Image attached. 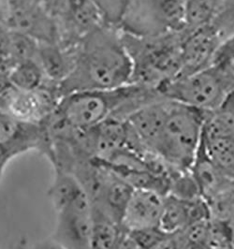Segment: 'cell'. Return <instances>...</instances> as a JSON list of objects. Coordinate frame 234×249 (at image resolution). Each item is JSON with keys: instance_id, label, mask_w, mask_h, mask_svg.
I'll use <instances>...</instances> for the list:
<instances>
[{"instance_id": "cell-1", "label": "cell", "mask_w": 234, "mask_h": 249, "mask_svg": "<svg viewBox=\"0 0 234 249\" xmlns=\"http://www.w3.org/2000/svg\"><path fill=\"white\" fill-rule=\"evenodd\" d=\"M132 62L120 28L102 23L74 46L73 67L58 85L60 97L89 90L121 88L132 81Z\"/></svg>"}, {"instance_id": "cell-2", "label": "cell", "mask_w": 234, "mask_h": 249, "mask_svg": "<svg viewBox=\"0 0 234 249\" xmlns=\"http://www.w3.org/2000/svg\"><path fill=\"white\" fill-rule=\"evenodd\" d=\"M56 214L52 238L66 249H90L93 212L85 188L74 175L54 168L48 190Z\"/></svg>"}, {"instance_id": "cell-3", "label": "cell", "mask_w": 234, "mask_h": 249, "mask_svg": "<svg viewBox=\"0 0 234 249\" xmlns=\"http://www.w3.org/2000/svg\"><path fill=\"white\" fill-rule=\"evenodd\" d=\"M121 34L132 62L131 83L159 88L180 76L183 30L154 37Z\"/></svg>"}, {"instance_id": "cell-4", "label": "cell", "mask_w": 234, "mask_h": 249, "mask_svg": "<svg viewBox=\"0 0 234 249\" xmlns=\"http://www.w3.org/2000/svg\"><path fill=\"white\" fill-rule=\"evenodd\" d=\"M205 114L167 99L165 117L151 153L175 170H190L201 142Z\"/></svg>"}, {"instance_id": "cell-5", "label": "cell", "mask_w": 234, "mask_h": 249, "mask_svg": "<svg viewBox=\"0 0 234 249\" xmlns=\"http://www.w3.org/2000/svg\"><path fill=\"white\" fill-rule=\"evenodd\" d=\"M165 99L208 113L219 108L234 92V72L216 65L178 77L158 88Z\"/></svg>"}, {"instance_id": "cell-6", "label": "cell", "mask_w": 234, "mask_h": 249, "mask_svg": "<svg viewBox=\"0 0 234 249\" xmlns=\"http://www.w3.org/2000/svg\"><path fill=\"white\" fill-rule=\"evenodd\" d=\"M186 0H130L118 27L139 37L182 31Z\"/></svg>"}, {"instance_id": "cell-7", "label": "cell", "mask_w": 234, "mask_h": 249, "mask_svg": "<svg viewBox=\"0 0 234 249\" xmlns=\"http://www.w3.org/2000/svg\"><path fill=\"white\" fill-rule=\"evenodd\" d=\"M202 142L211 160L234 182V92L205 114Z\"/></svg>"}, {"instance_id": "cell-8", "label": "cell", "mask_w": 234, "mask_h": 249, "mask_svg": "<svg viewBox=\"0 0 234 249\" xmlns=\"http://www.w3.org/2000/svg\"><path fill=\"white\" fill-rule=\"evenodd\" d=\"M61 97L58 85L46 81L37 90L15 89L6 100V112L21 122L44 124L54 112Z\"/></svg>"}, {"instance_id": "cell-9", "label": "cell", "mask_w": 234, "mask_h": 249, "mask_svg": "<svg viewBox=\"0 0 234 249\" xmlns=\"http://www.w3.org/2000/svg\"><path fill=\"white\" fill-rule=\"evenodd\" d=\"M223 41L219 32L213 25L189 32L183 30L182 71L179 77L211 66Z\"/></svg>"}, {"instance_id": "cell-10", "label": "cell", "mask_w": 234, "mask_h": 249, "mask_svg": "<svg viewBox=\"0 0 234 249\" xmlns=\"http://www.w3.org/2000/svg\"><path fill=\"white\" fill-rule=\"evenodd\" d=\"M5 25L8 29L23 33L38 42H60L55 21L42 5L10 8Z\"/></svg>"}, {"instance_id": "cell-11", "label": "cell", "mask_w": 234, "mask_h": 249, "mask_svg": "<svg viewBox=\"0 0 234 249\" xmlns=\"http://www.w3.org/2000/svg\"><path fill=\"white\" fill-rule=\"evenodd\" d=\"M166 196L153 190L134 189L126 207L122 228L126 231L159 227Z\"/></svg>"}, {"instance_id": "cell-12", "label": "cell", "mask_w": 234, "mask_h": 249, "mask_svg": "<svg viewBox=\"0 0 234 249\" xmlns=\"http://www.w3.org/2000/svg\"><path fill=\"white\" fill-rule=\"evenodd\" d=\"M74 60V47L60 42H39L37 62L46 80L59 85L71 73Z\"/></svg>"}, {"instance_id": "cell-13", "label": "cell", "mask_w": 234, "mask_h": 249, "mask_svg": "<svg viewBox=\"0 0 234 249\" xmlns=\"http://www.w3.org/2000/svg\"><path fill=\"white\" fill-rule=\"evenodd\" d=\"M190 171L204 199H209L221 190L234 185V181L211 160L202 143V138Z\"/></svg>"}, {"instance_id": "cell-14", "label": "cell", "mask_w": 234, "mask_h": 249, "mask_svg": "<svg viewBox=\"0 0 234 249\" xmlns=\"http://www.w3.org/2000/svg\"><path fill=\"white\" fill-rule=\"evenodd\" d=\"M226 0H186L184 13L185 31H194L212 25L217 18Z\"/></svg>"}, {"instance_id": "cell-15", "label": "cell", "mask_w": 234, "mask_h": 249, "mask_svg": "<svg viewBox=\"0 0 234 249\" xmlns=\"http://www.w3.org/2000/svg\"><path fill=\"white\" fill-rule=\"evenodd\" d=\"M51 142L48 134L38 137L22 138L13 142L0 143V182L9 163L14 158L30 151H37L45 158L51 154Z\"/></svg>"}, {"instance_id": "cell-16", "label": "cell", "mask_w": 234, "mask_h": 249, "mask_svg": "<svg viewBox=\"0 0 234 249\" xmlns=\"http://www.w3.org/2000/svg\"><path fill=\"white\" fill-rule=\"evenodd\" d=\"M93 230L90 249H117L125 233L122 226L92 208Z\"/></svg>"}, {"instance_id": "cell-17", "label": "cell", "mask_w": 234, "mask_h": 249, "mask_svg": "<svg viewBox=\"0 0 234 249\" xmlns=\"http://www.w3.org/2000/svg\"><path fill=\"white\" fill-rule=\"evenodd\" d=\"M189 225L186 200L167 195L164 201L159 227L167 234H176Z\"/></svg>"}, {"instance_id": "cell-18", "label": "cell", "mask_w": 234, "mask_h": 249, "mask_svg": "<svg viewBox=\"0 0 234 249\" xmlns=\"http://www.w3.org/2000/svg\"><path fill=\"white\" fill-rule=\"evenodd\" d=\"M9 79L14 88L25 91L42 88L47 81L36 60L16 63Z\"/></svg>"}, {"instance_id": "cell-19", "label": "cell", "mask_w": 234, "mask_h": 249, "mask_svg": "<svg viewBox=\"0 0 234 249\" xmlns=\"http://www.w3.org/2000/svg\"><path fill=\"white\" fill-rule=\"evenodd\" d=\"M38 45L39 42L33 37L10 30L8 56L15 63L26 60L37 61Z\"/></svg>"}, {"instance_id": "cell-20", "label": "cell", "mask_w": 234, "mask_h": 249, "mask_svg": "<svg viewBox=\"0 0 234 249\" xmlns=\"http://www.w3.org/2000/svg\"><path fill=\"white\" fill-rule=\"evenodd\" d=\"M211 218L231 221L234 216V185L205 199Z\"/></svg>"}, {"instance_id": "cell-21", "label": "cell", "mask_w": 234, "mask_h": 249, "mask_svg": "<svg viewBox=\"0 0 234 249\" xmlns=\"http://www.w3.org/2000/svg\"><path fill=\"white\" fill-rule=\"evenodd\" d=\"M207 246L210 249H234V231L230 221L210 218Z\"/></svg>"}, {"instance_id": "cell-22", "label": "cell", "mask_w": 234, "mask_h": 249, "mask_svg": "<svg viewBox=\"0 0 234 249\" xmlns=\"http://www.w3.org/2000/svg\"><path fill=\"white\" fill-rule=\"evenodd\" d=\"M105 23L118 26L130 0H95Z\"/></svg>"}, {"instance_id": "cell-23", "label": "cell", "mask_w": 234, "mask_h": 249, "mask_svg": "<svg viewBox=\"0 0 234 249\" xmlns=\"http://www.w3.org/2000/svg\"><path fill=\"white\" fill-rule=\"evenodd\" d=\"M126 232L142 249H151L167 234L161 231L160 227H150Z\"/></svg>"}, {"instance_id": "cell-24", "label": "cell", "mask_w": 234, "mask_h": 249, "mask_svg": "<svg viewBox=\"0 0 234 249\" xmlns=\"http://www.w3.org/2000/svg\"><path fill=\"white\" fill-rule=\"evenodd\" d=\"M149 249H181V242L177 234H166Z\"/></svg>"}, {"instance_id": "cell-25", "label": "cell", "mask_w": 234, "mask_h": 249, "mask_svg": "<svg viewBox=\"0 0 234 249\" xmlns=\"http://www.w3.org/2000/svg\"><path fill=\"white\" fill-rule=\"evenodd\" d=\"M25 249H66L64 247H62L59 243H57L55 240H54L52 237L37 241L34 245H32L29 248H26Z\"/></svg>"}, {"instance_id": "cell-26", "label": "cell", "mask_w": 234, "mask_h": 249, "mask_svg": "<svg viewBox=\"0 0 234 249\" xmlns=\"http://www.w3.org/2000/svg\"><path fill=\"white\" fill-rule=\"evenodd\" d=\"M117 249H142L135 242L132 240V238L128 235L126 231H125L123 236L121 238V241L119 243Z\"/></svg>"}, {"instance_id": "cell-27", "label": "cell", "mask_w": 234, "mask_h": 249, "mask_svg": "<svg viewBox=\"0 0 234 249\" xmlns=\"http://www.w3.org/2000/svg\"><path fill=\"white\" fill-rule=\"evenodd\" d=\"M43 0H10V8L13 7H33L42 5Z\"/></svg>"}, {"instance_id": "cell-28", "label": "cell", "mask_w": 234, "mask_h": 249, "mask_svg": "<svg viewBox=\"0 0 234 249\" xmlns=\"http://www.w3.org/2000/svg\"><path fill=\"white\" fill-rule=\"evenodd\" d=\"M181 249H210L207 246L201 244L181 243Z\"/></svg>"}, {"instance_id": "cell-29", "label": "cell", "mask_w": 234, "mask_h": 249, "mask_svg": "<svg viewBox=\"0 0 234 249\" xmlns=\"http://www.w3.org/2000/svg\"><path fill=\"white\" fill-rule=\"evenodd\" d=\"M0 249H3L1 247H0ZM15 249H25V247L24 246V244L23 245H20V246H18L17 248Z\"/></svg>"}]
</instances>
